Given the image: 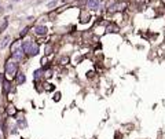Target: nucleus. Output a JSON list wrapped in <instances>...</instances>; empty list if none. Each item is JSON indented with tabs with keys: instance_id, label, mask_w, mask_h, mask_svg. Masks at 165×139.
Returning <instances> with one entry per match:
<instances>
[{
	"instance_id": "14",
	"label": "nucleus",
	"mask_w": 165,
	"mask_h": 139,
	"mask_svg": "<svg viewBox=\"0 0 165 139\" xmlns=\"http://www.w3.org/2000/svg\"><path fill=\"white\" fill-rule=\"evenodd\" d=\"M57 6V2H52V3H48V7H54Z\"/></svg>"
},
{
	"instance_id": "6",
	"label": "nucleus",
	"mask_w": 165,
	"mask_h": 139,
	"mask_svg": "<svg viewBox=\"0 0 165 139\" xmlns=\"http://www.w3.org/2000/svg\"><path fill=\"white\" fill-rule=\"evenodd\" d=\"M47 28L46 26H43V25H40V26H36L35 28V33L37 35V36H46L47 35Z\"/></svg>"
},
{
	"instance_id": "13",
	"label": "nucleus",
	"mask_w": 165,
	"mask_h": 139,
	"mask_svg": "<svg viewBox=\"0 0 165 139\" xmlns=\"http://www.w3.org/2000/svg\"><path fill=\"white\" fill-rule=\"evenodd\" d=\"M7 26H8V22H7V21H4V24H3V25H2V28H0V32H3L6 28H7Z\"/></svg>"
},
{
	"instance_id": "12",
	"label": "nucleus",
	"mask_w": 165,
	"mask_h": 139,
	"mask_svg": "<svg viewBox=\"0 0 165 139\" xmlns=\"http://www.w3.org/2000/svg\"><path fill=\"white\" fill-rule=\"evenodd\" d=\"M28 31H29V28H25V29H22V32H21V33H19V36H21V37H24L25 35H26V32H28Z\"/></svg>"
},
{
	"instance_id": "10",
	"label": "nucleus",
	"mask_w": 165,
	"mask_h": 139,
	"mask_svg": "<svg viewBox=\"0 0 165 139\" xmlns=\"http://www.w3.org/2000/svg\"><path fill=\"white\" fill-rule=\"evenodd\" d=\"M124 7H125V3H120V4H114V7L112 9V11L113 10H116V11H120V10H123Z\"/></svg>"
},
{
	"instance_id": "2",
	"label": "nucleus",
	"mask_w": 165,
	"mask_h": 139,
	"mask_svg": "<svg viewBox=\"0 0 165 139\" xmlns=\"http://www.w3.org/2000/svg\"><path fill=\"white\" fill-rule=\"evenodd\" d=\"M22 48H24L25 54L29 57H36L38 54V44L35 42H25L24 44H22Z\"/></svg>"
},
{
	"instance_id": "4",
	"label": "nucleus",
	"mask_w": 165,
	"mask_h": 139,
	"mask_svg": "<svg viewBox=\"0 0 165 139\" xmlns=\"http://www.w3.org/2000/svg\"><path fill=\"white\" fill-rule=\"evenodd\" d=\"M99 6H101V0H88L87 3V7L92 11H96L99 9Z\"/></svg>"
},
{
	"instance_id": "15",
	"label": "nucleus",
	"mask_w": 165,
	"mask_h": 139,
	"mask_svg": "<svg viewBox=\"0 0 165 139\" xmlns=\"http://www.w3.org/2000/svg\"><path fill=\"white\" fill-rule=\"evenodd\" d=\"M0 9H2V4H0Z\"/></svg>"
},
{
	"instance_id": "11",
	"label": "nucleus",
	"mask_w": 165,
	"mask_h": 139,
	"mask_svg": "<svg viewBox=\"0 0 165 139\" xmlns=\"http://www.w3.org/2000/svg\"><path fill=\"white\" fill-rule=\"evenodd\" d=\"M15 123H16V125H18L19 128H26V127H28V124L25 123L24 119H22V120H18V121H15Z\"/></svg>"
},
{
	"instance_id": "5",
	"label": "nucleus",
	"mask_w": 165,
	"mask_h": 139,
	"mask_svg": "<svg viewBox=\"0 0 165 139\" xmlns=\"http://www.w3.org/2000/svg\"><path fill=\"white\" fill-rule=\"evenodd\" d=\"M25 81H26V77H25V75L22 72H18L15 75V84L16 86H21V84H24Z\"/></svg>"
},
{
	"instance_id": "8",
	"label": "nucleus",
	"mask_w": 165,
	"mask_h": 139,
	"mask_svg": "<svg viewBox=\"0 0 165 139\" xmlns=\"http://www.w3.org/2000/svg\"><path fill=\"white\" fill-rule=\"evenodd\" d=\"M10 91H11V84H10V81H8V80H3V92L7 95Z\"/></svg>"
},
{
	"instance_id": "1",
	"label": "nucleus",
	"mask_w": 165,
	"mask_h": 139,
	"mask_svg": "<svg viewBox=\"0 0 165 139\" xmlns=\"http://www.w3.org/2000/svg\"><path fill=\"white\" fill-rule=\"evenodd\" d=\"M18 68H19V62H16L15 59L10 58L6 61L4 65V72L7 76H15L18 73Z\"/></svg>"
},
{
	"instance_id": "3",
	"label": "nucleus",
	"mask_w": 165,
	"mask_h": 139,
	"mask_svg": "<svg viewBox=\"0 0 165 139\" xmlns=\"http://www.w3.org/2000/svg\"><path fill=\"white\" fill-rule=\"evenodd\" d=\"M25 51H24V48L22 47H19V48H16L15 51H13V57L11 58L13 59H15L16 62H21V61H24V58H25Z\"/></svg>"
},
{
	"instance_id": "7",
	"label": "nucleus",
	"mask_w": 165,
	"mask_h": 139,
	"mask_svg": "<svg viewBox=\"0 0 165 139\" xmlns=\"http://www.w3.org/2000/svg\"><path fill=\"white\" fill-rule=\"evenodd\" d=\"M43 75H44V68H40V69L35 70L33 77H35V80H40V79H43Z\"/></svg>"
},
{
	"instance_id": "9",
	"label": "nucleus",
	"mask_w": 165,
	"mask_h": 139,
	"mask_svg": "<svg viewBox=\"0 0 165 139\" xmlns=\"http://www.w3.org/2000/svg\"><path fill=\"white\" fill-rule=\"evenodd\" d=\"M10 40H11V37L8 36H3V39H2V42H0V48H6L8 46V43H10Z\"/></svg>"
}]
</instances>
